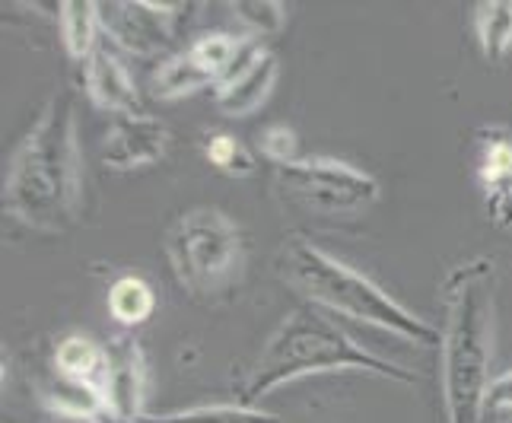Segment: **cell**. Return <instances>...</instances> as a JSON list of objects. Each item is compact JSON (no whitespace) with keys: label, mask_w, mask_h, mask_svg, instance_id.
Masks as SVG:
<instances>
[{"label":"cell","mask_w":512,"mask_h":423,"mask_svg":"<svg viewBox=\"0 0 512 423\" xmlns=\"http://www.w3.org/2000/svg\"><path fill=\"white\" fill-rule=\"evenodd\" d=\"M280 77V61L274 51L261 48L255 39H242V48L226 70V77L214 86V102L226 118H245L271 96Z\"/></svg>","instance_id":"8"},{"label":"cell","mask_w":512,"mask_h":423,"mask_svg":"<svg viewBox=\"0 0 512 423\" xmlns=\"http://www.w3.org/2000/svg\"><path fill=\"white\" fill-rule=\"evenodd\" d=\"M233 13H236V20L245 29H252L255 35L280 32L287 23V7L277 4V0H236Z\"/></svg>","instance_id":"21"},{"label":"cell","mask_w":512,"mask_h":423,"mask_svg":"<svg viewBox=\"0 0 512 423\" xmlns=\"http://www.w3.org/2000/svg\"><path fill=\"white\" fill-rule=\"evenodd\" d=\"M172 134L163 118L147 115V112H131L118 115L115 125L109 128L102 140V160L109 169L131 172L160 163L169 153Z\"/></svg>","instance_id":"10"},{"label":"cell","mask_w":512,"mask_h":423,"mask_svg":"<svg viewBox=\"0 0 512 423\" xmlns=\"http://www.w3.org/2000/svg\"><path fill=\"white\" fill-rule=\"evenodd\" d=\"M83 207V153L70 93H55L10 156L4 210L39 233H67Z\"/></svg>","instance_id":"1"},{"label":"cell","mask_w":512,"mask_h":423,"mask_svg":"<svg viewBox=\"0 0 512 423\" xmlns=\"http://www.w3.org/2000/svg\"><path fill=\"white\" fill-rule=\"evenodd\" d=\"M105 379L102 392L109 401V411L115 423H137L144 417L147 385H150V366L147 354L134 334H115L105 344Z\"/></svg>","instance_id":"9"},{"label":"cell","mask_w":512,"mask_h":423,"mask_svg":"<svg viewBox=\"0 0 512 423\" xmlns=\"http://www.w3.org/2000/svg\"><path fill=\"white\" fill-rule=\"evenodd\" d=\"M493 303L497 261L471 258L455 264L443 280L439 325V392L446 423H484L493 357Z\"/></svg>","instance_id":"2"},{"label":"cell","mask_w":512,"mask_h":423,"mask_svg":"<svg viewBox=\"0 0 512 423\" xmlns=\"http://www.w3.org/2000/svg\"><path fill=\"white\" fill-rule=\"evenodd\" d=\"M258 147H261V156L264 160H271L277 169L280 166H290L296 163V134L287 128V125H271V128H264L261 131V140H258Z\"/></svg>","instance_id":"22"},{"label":"cell","mask_w":512,"mask_h":423,"mask_svg":"<svg viewBox=\"0 0 512 423\" xmlns=\"http://www.w3.org/2000/svg\"><path fill=\"white\" fill-rule=\"evenodd\" d=\"M166 258L179 287L194 299H214L245 268L242 229L217 207H191L169 226Z\"/></svg>","instance_id":"5"},{"label":"cell","mask_w":512,"mask_h":423,"mask_svg":"<svg viewBox=\"0 0 512 423\" xmlns=\"http://www.w3.org/2000/svg\"><path fill=\"white\" fill-rule=\"evenodd\" d=\"M474 32L487 61H500L512 48V0H484L474 7Z\"/></svg>","instance_id":"18"},{"label":"cell","mask_w":512,"mask_h":423,"mask_svg":"<svg viewBox=\"0 0 512 423\" xmlns=\"http://www.w3.org/2000/svg\"><path fill=\"white\" fill-rule=\"evenodd\" d=\"M137 423H280V417L236 401V404H201V408H185L169 414H144Z\"/></svg>","instance_id":"17"},{"label":"cell","mask_w":512,"mask_h":423,"mask_svg":"<svg viewBox=\"0 0 512 423\" xmlns=\"http://www.w3.org/2000/svg\"><path fill=\"white\" fill-rule=\"evenodd\" d=\"M194 4H150V0H115L99 4V26L109 42L134 58H160L179 39Z\"/></svg>","instance_id":"7"},{"label":"cell","mask_w":512,"mask_h":423,"mask_svg":"<svg viewBox=\"0 0 512 423\" xmlns=\"http://www.w3.org/2000/svg\"><path fill=\"white\" fill-rule=\"evenodd\" d=\"M204 156L210 160V166H217L220 172L226 175H236V179H245V175H252L258 160L245 150L242 140H236L233 134H214L204 144Z\"/></svg>","instance_id":"20"},{"label":"cell","mask_w":512,"mask_h":423,"mask_svg":"<svg viewBox=\"0 0 512 423\" xmlns=\"http://www.w3.org/2000/svg\"><path fill=\"white\" fill-rule=\"evenodd\" d=\"M83 83H86V96H90L96 109L115 112V115L140 112V90L128 64L118 58V51L112 45L99 42L93 55L86 58Z\"/></svg>","instance_id":"11"},{"label":"cell","mask_w":512,"mask_h":423,"mask_svg":"<svg viewBox=\"0 0 512 423\" xmlns=\"http://www.w3.org/2000/svg\"><path fill=\"white\" fill-rule=\"evenodd\" d=\"M204 86H217L214 74L194 58V51L185 48V51H175L169 55L160 67L153 70L150 77V93L163 102H175V99H185L191 93L204 90Z\"/></svg>","instance_id":"14"},{"label":"cell","mask_w":512,"mask_h":423,"mask_svg":"<svg viewBox=\"0 0 512 423\" xmlns=\"http://www.w3.org/2000/svg\"><path fill=\"white\" fill-rule=\"evenodd\" d=\"M487 414H490V423H512V408H497Z\"/></svg>","instance_id":"24"},{"label":"cell","mask_w":512,"mask_h":423,"mask_svg":"<svg viewBox=\"0 0 512 423\" xmlns=\"http://www.w3.org/2000/svg\"><path fill=\"white\" fill-rule=\"evenodd\" d=\"M39 401L42 408L67 417V420H83V423H115L109 401H105L102 385L93 382H77L67 376H48L39 385Z\"/></svg>","instance_id":"13"},{"label":"cell","mask_w":512,"mask_h":423,"mask_svg":"<svg viewBox=\"0 0 512 423\" xmlns=\"http://www.w3.org/2000/svg\"><path fill=\"white\" fill-rule=\"evenodd\" d=\"M156 309V293L144 277L125 274L109 287V312L121 325H144Z\"/></svg>","instance_id":"19"},{"label":"cell","mask_w":512,"mask_h":423,"mask_svg":"<svg viewBox=\"0 0 512 423\" xmlns=\"http://www.w3.org/2000/svg\"><path fill=\"white\" fill-rule=\"evenodd\" d=\"M478 182L490 223L512 229V137L506 131H484Z\"/></svg>","instance_id":"12"},{"label":"cell","mask_w":512,"mask_h":423,"mask_svg":"<svg viewBox=\"0 0 512 423\" xmlns=\"http://www.w3.org/2000/svg\"><path fill=\"white\" fill-rule=\"evenodd\" d=\"M58 26H61V42L67 55L74 61H86L99 45V4L90 0H64L58 4Z\"/></svg>","instance_id":"16"},{"label":"cell","mask_w":512,"mask_h":423,"mask_svg":"<svg viewBox=\"0 0 512 423\" xmlns=\"http://www.w3.org/2000/svg\"><path fill=\"white\" fill-rule=\"evenodd\" d=\"M497 408H512V369L490 382L487 398H484V414Z\"/></svg>","instance_id":"23"},{"label":"cell","mask_w":512,"mask_h":423,"mask_svg":"<svg viewBox=\"0 0 512 423\" xmlns=\"http://www.w3.org/2000/svg\"><path fill=\"white\" fill-rule=\"evenodd\" d=\"M51 363H55L58 376L102 385L109 357H105V344L93 341L90 334H67V338L58 341L55 354H51Z\"/></svg>","instance_id":"15"},{"label":"cell","mask_w":512,"mask_h":423,"mask_svg":"<svg viewBox=\"0 0 512 423\" xmlns=\"http://www.w3.org/2000/svg\"><path fill=\"white\" fill-rule=\"evenodd\" d=\"M274 191L280 201L312 217H353L366 214L379 201V182L369 172L331 160L306 156L274 172Z\"/></svg>","instance_id":"6"},{"label":"cell","mask_w":512,"mask_h":423,"mask_svg":"<svg viewBox=\"0 0 512 423\" xmlns=\"http://www.w3.org/2000/svg\"><path fill=\"white\" fill-rule=\"evenodd\" d=\"M319 373H369L395 385H414L420 379L401 363L385 360L357 344L338 322H331L325 312H319V306L309 303L293 309L277 325L268 344L258 350L249 376L239 385V404L255 408L264 395H271L280 385Z\"/></svg>","instance_id":"3"},{"label":"cell","mask_w":512,"mask_h":423,"mask_svg":"<svg viewBox=\"0 0 512 423\" xmlns=\"http://www.w3.org/2000/svg\"><path fill=\"white\" fill-rule=\"evenodd\" d=\"M284 274L312 306L341 312L353 322L382 328L401 341L420 347H439V328L414 315L408 306L382 290L376 280L347 268L344 261L328 255L306 236H293L284 245Z\"/></svg>","instance_id":"4"}]
</instances>
